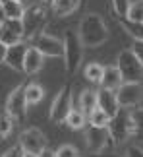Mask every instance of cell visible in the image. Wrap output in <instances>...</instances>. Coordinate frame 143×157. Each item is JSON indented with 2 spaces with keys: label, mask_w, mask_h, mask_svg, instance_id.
<instances>
[{
  "label": "cell",
  "mask_w": 143,
  "mask_h": 157,
  "mask_svg": "<svg viewBox=\"0 0 143 157\" xmlns=\"http://www.w3.org/2000/svg\"><path fill=\"white\" fill-rule=\"evenodd\" d=\"M77 35H79L83 47H89V49H95V47H101L106 43L108 39V29H106L105 20L95 12H89L81 17L79 27H77Z\"/></svg>",
  "instance_id": "cell-1"
},
{
  "label": "cell",
  "mask_w": 143,
  "mask_h": 157,
  "mask_svg": "<svg viewBox=\"0 0 143 157\" xmlns=\"http://www.w3.org/2000/svg\"><path fill=\"white\" fill-rule=\"evenodd\" d=\"M64 70L66 74L72 76L79 70L81 60H83V43L79 39L75 29H66L64 31Z\"/></svg>",
  "instance_id": "cell-2"
},
{
  "label": "cell",
  "mask_w": 143,
  "mask_h": 157,
  "mask_svg": "<svg viewBox=\"0 0 143 157\" xmlns=\"http://www.w3.org/2000/svg\"><path fill=\"white\" fill-rule=\"evenodd\" d=\"M21 20H23V39L33 41L46 25V10L43 6L33 4L25 8V14H23Z\"/></svg>",
  "instance_id": "cell-3"
},
{
  "label": "cell",
  "mask_w": 143,
  "mask_h": 157,
  "mask_svg": "<svg viewBox=\"0 0 143 157\" xmlns=\"http://www.w3.org/2000/svg\"><path fill=\"white\" fill-rule=\"evenodd\" d=\"M108 134L114 142V146H122L124 142L132 136V118H130V109H124L120 107V111L116 113V117L110 118L108 122Z\"/></svg>",
  "instance_id": "cell-4"
},
{
  "label": "cell",
  "mask_w": 143,
  "mask_h": 157,
  "mask_svg": "<svg viewBox=\"0 0 143 157\" xmlns=\"http://www.w3.org/2000/svg\"><path fill=\"white\" fill-rule=\"evenodd\" d=\"M116 66L122 72L124 82H139L143 76V64L139 62V58L134 54L132 49L120 51V54L116 58Z\"/></svg>",
  "instance_id": "cell-5"
},
{
  "label": "cell",
  "mask_w": 143,
  "mask_h": 157,
  "mask_svg": "<svg viewBox=\"0 0 143 157\" xmlns=\"http://www.w3.org/2000/svg\"><path fill=\"white\" fill-rule=\"evenodd\" d=\"M72 111V89L68 86H64L58 95L52 99V105H50V111H49V118L52 122L60 124L66 120V117Z\"/></svg>",
  "instance_id": "cell-6"
},
{
  "label": "cell",
  "mask_w": 143,
  "mask_h": 157,
  "mask_svg": "<svg viewBox=\"0 0 143 157\" xmlns=\"http://www.w3.org/2000/svg\"><path fill=\"white\" fill-rule=\"evenodd\" d=\"M116 97H118L120 107L132 109V107L141 103V99H143V86L139 82H124L120 86V89L116 91Z\"/></svg>",
  "instance_id": "cell-7"
},
{
  "label": "cell",
  "mask_w": 143,
  "mask_h": 157,
  "mask_svg": "<svg viewBox=\"0 0 143 157\" xmlns=\"http://www.w3.org/2000/svg\"><path fill=\"white\" fill-rule=\"evenodd\" d=\"M20 144L23 146L25 153H31V155H41L43 149H46V138L39 128L23 130L20 136Z\"/></svg>",
  "instance_id": "cell-8"
},
{
  "label": "cell",
  "mask_w": 143,
  "mask_h": 157,
  "mask_svg": "<svg viewBox=\"0 0 143 157\" xmlns=\"http://www.w3.org/2000/svg\"><path fill=\"white\" fill-rule=\"evenodd\" d=\"M27 99H25V87L23 86H17L14 91L8 95V101H6V109L8 113L14 117V120L21 122L23 118L27 117Z\"/></svg>",
  "instance_id": "cell-9"
},
{
  "label": "cell",
  "mask_w": 143,
  "mask_h": 157,
  "mask_svg": "<svg viewBox=\"0 0 143 157\" xmlns=\"http://www.w3.org/2000/svg\"><path fill=\"white\" fill-rule=\"evenodd\" d=\"M108 128L106 126H93L89 124V128L85 130V146L89 149V153H101L106 146V142H108Z\"/></svg>",
  "instance_id": "cell-10"
},
{
  "label": "cell",
  "mask_w": 143,
  "mask_h": 157,
  "mask_svg": "<svg viewBox=\"0 0 143 157\" xmlns=\"http://www.w3.org/2000/svg\"><path fill=\"white\" fill-rule=\"evenodd\" d=\"M0 41L4 45H17L23 41V20H2L0 23Z\"/></svg>",
  "instance_id": "cell-11"
},
{
  "label": "cell",
  "mask_w": 143,
  "mask_h": 157,
  "mask_svg": "<svg viewBox=\"0 0 143 157\" xmlns=\"http://www.w3.org/2000/svg\"><path fill=\"white\" fill-rule=\"evenodd\" d=\"M33 47H37L45 56H64V41L52 37V35L39 33L33 39Z\"/></svg>",
  "instance_id": "cell-12"
},
{
  "label": "cell",
  "mask_w": 143,
  "mask_h": 157,
  "mask_svg": "<svg viewBox=\"0 0 143 157\" xmlns=\"http://www.w3.org/2000/svg\"><path fill=\"white\" fill-rule=\"evenodd\" d=\"M97 105L99 109L108 114V117H116V113L120 111V103H118V97H116V91H110L106 87H101L97 91Z\"/></svg>",
  "instance_id": "cell-13"
},
{
  "label": "cell",
  "mask_w": 143,
  "mask_h": 157,
  "mask_svg": "<svg viewBox=\"0 0 143 157\" xmlns=\"http://www.w3.org/2000/svg\"><path fill=\"white\" fill-rule=\"evenodd\" d=\"M25 52H27V47L21 43L17 45H10L8 47V52H6V60L4 62L10 66L12 70L16 72H23V60H25Z\"/></svg>",
  "instance_id": "cell-14"
},
{
  "label": "cell",
  "mask_w": 143,
  "mask_h": 157,
  "mask_svg": "<svg viewBox=\"0 0 143 157\" xmlns=\"http://www.w3.org/2000/svg\"><path fill=\"white\" fill-rule=\"evenodd\" d=\"M43 62H45V54L41 52L37 47H27V52H25V60H23V72L27 76H33L43 68Z\"/></svg>",
  "instance_id": "cell-15"
},
{
  "label": "cell",
  "mask_w": 143,
  "mask_h": 157,
  "mask_svg": "<svg viewBox=\"0 0 143 157\" xmlns=\"http://www.w3.org/2000/svg\"><path fill=\"white\" fill-rule=\"evenodd\" d=\"M124 83V78H122V72L116 64H108L105 66V74H103V80H101V87H106L110 91H118L120 86Z\"/></svg>",
  "instance_id": "cell-16"
},
{
  "label": "cell",
  "mask_w": 143,
  "mask_h": 157,
  "mask_svg": "<svg viewBox=\"0 0 143 157\" xmlns=\"http://www.w3.org/2000/svg\"><path fill=\"white\" fill-rule=\"evenodd\" d=\"M0 6H2L4 20H21L25 14V8L20 0H0Z\"/></svg>",
  "instance_id": "cell-17"
},
{
  "label": "cell",
  "mask_w": 143,
  "mask_h": 157,
  "mask_svg": "<svg viewBox=\"0 0 143 157\" xmlns=\"http://www.w3.org/2000/svg\"><path fill=\"white\" fill-rule=\"evenodd\" d=\"M97 107H99L97 105V91L95 89H83L79 95V109L89 117Z\"/></svg>",
  "instance_id": "cell-18"
},
{
  "label": "cell",
  "mask_w": 143,
  "mask_h": 157,
  "mask_svg": "<svg viewBox=\"0 0 143 157\" xmlns=\"http://www.w3.org/2000/svg\"><path fill=\"white\" fill-rule=\"evenodd\" d=\"M81 0H52V10L56 12V16H70L79 8Z\"/></svg>",
  "instance_id": "cell-19"
},
{
  "label": "cell",
  "mask_w": 143,
  "mask_h": 157,
  "mask_svg": "<svg viewBox=\"0 0 143 157\" xmlns=\"http://www.w3.org/2000/svg\"><path fill=\"white\" fill-rule=\"evenodd\" d=\"M130 118H132V136L143 140V109H132L130 111Z\"/></svg>",
  "instance_id": "cell-20"
},
{
  "label": "cell",
  "mask_w": 143,
  "mask_h": 157,
  "mask_svg": "<svg viewBox=\"0 0 143 157\" xmlns=\"http://www.w3.org/2000/svg\"><path fill=\"white\" fill-rule=\"evenodd\" d=\"M85 117H87V114L83 113L81 109H72L64 122H66L72 130H81L83 126H85Z\"/></svg>",
  "instance_id": "cell-21"
},
{
  "label": "cell",
  "mask_w": 143,
  "mask_h": 157,
  "mask_svg": "<svg viewBox=\"0 0 143 157\" xmlns=\"http://www.w3.org/2000/svg\"><path fill=\"white\" fill-rule=\"evenodd\" d=\"M45 97V89L39 86V83H29V86H25V99L29 105H37L41 103Z\"/></svg>",
  "instance_id": "cell-22"
},
{
  "label": "cell",
  "mask_w": 143,
  "mask_h": 157,
  "mask_svg": "<svg viewBox=\"0 0 143 157\" xmlns=\"http://www.w3.org/2000/svg\"><path fill=\"white\" fill-rule=\"evenodd\" d=\"M12 126H14V117L8 113V109H0V140L10 136Z\"/></svg>",
  "instance_id": "cell-23"
},
{
  "label": "cell",
  "mask_w": 143,
  "mask_h": 157,
  "mask_svg": "<svg viewBox=\"0 0 143 157\" xmlns=\"http://www.w3.org/2000/svg\"><path fill=\"white\" fill-rule=\"evenodd\" d=\"M103 74H105V66L99 64V62H91V64L85 66V78L93 83H101Z\"/></svg>",
  "instance_id": "cell-24"
},
{
  "label": "cell",
  "mask_w": 143,
  "mask_h": 157,
  "mask_svg": "<svg viewBox=\"0 0 143 157\" xmlns=\"http://www.w3.org/2000/svg\"><path fill=\"white\" fill-rule=\"evenodd\" d=\"M124 20L132 21V23H143V0H138V2H132L128 14Z\"/></svg>",
  "instance_id": "cell-25"
},
{
  "label": "cell",
  "mask_w": 143,
  "mask_h": 157,
  "mask_svg": "<svg viewBox=\"0 0 143 157\" xmlns=\"http://www.w3.org/2000/svg\"><path fill=\"white\" fill-rule=\"evenodd\" d=\"M108 122H110V117L99 107L89 114V124H93V126H108Z\"/></svg>",
  "instance_id": "cell-26"
},
{
  "label": "cell",
  "mask_w": 143,
  "mask_h": 157,
  "mask_svg": "<svg viewBox=\"0 0 143 157\" xmlns=\"http://www.w3.org/2000/svg\"><path fill=\"white\" fill-rule=\"evenodd\" d=\"M130 6H132L130 0H112V8H114L116 17H126Z\"/></svg>",
  "instance_id": "cell-27"
},
{
  "label": "cell",
  "mask_w": 143,
  "mask_h": 157,
  "mask_svg": "<svg viewBox=\"0 0 143 157\" xmlns=\"http://www.w3.org/2000/svg\"><path fill=\"white\" fill-rule=\"evenodd\" d=\"M124 27H128V31L134 35V39H143V23H132V21H124Z\"/></svg>",
  "instance_id": "cell-28"
},
{
  "label": "cell",
  "mask_w": 143,
  "mask_h": 157,
  "mask_svg": "<svg viewBox=\"0 0 143 157\" xmlns=\"http://www.w3.org/2000/svg\"><path fill=\"white\" fill-rule=\"evenodd\" d=\"M56 157H79L77 155V149L74 146H70V144H64L56 149Z\"/></svg>",
  "instance_id": "cell-29"
},
{
  "label": "cell",
  "mask_w": 143,
  "mask_h": 157,
  "mask_svg": "<svg viewBox=\"0 0 143 157\" xmlns=\"http://www.w3.org/2000/svg\"><path fill=\"white\" fill-rule=\"evenodd\" d=\"M132 51L134 54L139 58V62L143 64V39H134V43H132Z\"/></svg>",
  "instance_id": "cell-30"
},
{
  "label": "cell",
  "mask_w": 143,
  "mask_h": 157,
  "mask_svg": "<svg viewBox=\"0 0 143 157\" xmlns=\"http://www.w3.org/2000/svg\"><path fill=\"white\" fill-rule=\"evenodd\" d=\"M4 157H25V149H23L21 144H17V146L10 147L8 151L4 153Z\"/></svg>",
  "instance_id": "cell-31"
},
{
  "label": "cell",
  "mask_w": 143,
  "mask_h": 157,
  "mask_svg": "<svg viewBox=\"0 0 143 157\" xmlns=\"http://www.w3.org/2000/svg\"><path fill=\"white\" fill-rule=\"evenodd\" d=\"M126 157H143V147L139 146H132L126 151Z\"/></svg>",
  "instance_id": "cell-32"
},
{
  "label": "cell",
  "mask_w": 143,
  "mask_h": 157,
  "mask_svg": "<svg viewBox=\"0 0 143 157\" xmlns=\"http://www.w3.org/2000/svg\"><path fill=\"white\" fill-rule=\"evenodd\" d=\"M6 52H8V45H4L2 41H0V62L6 60Z\"/></svg>",
  "instance_id": "cell-33"
},
{
  "label": "cell",
  "mask_w": 143,
  "mask_h": 157,
  "mask_svg": "<svg viewBox=\"0 0 143 157\" xmlns=\"http://www.w3.org/2000/svg\"><path fill=\"white\" fill-rule=\"evenodd\" d=\"M39 157H56V151H50V149H43V153Z\"/></svg>",
  "instance_id": "cell-34"
},
{
  "label": "cell",
  "mask_w": 143,
  "mask_h": 157,
  "mask_svg": "<svg viewBox=\"0 0 143 157\" xmlns=\"http://www.w3.org/2000/svg\"><path fill=\"white\" fill-rule=\"evenodd\" d=\"M95 157H122V155H116V153H97Z\"/></svg>",
  "instance_id": "cell-35"
},
{
  "label": "cell",
  "mask_w": 143,
  "mask_h": 157,
  "mask_svg": "<svg viewBox=\"0 0 143 157\" xmlns=\"http://www.w3.org/2000/svg\"><path fill=\"white\" fill-rule=\"evenodd\" d=\"M25 157H39V155H31V153H25Z\"/></svg>",
  "instance_id": "cell-36"
},
{
  "label": "cell",
  "mask_w": 143,
  "mask_h": 157,
  "mask_svg": "<svg viewBox=\"0 0 143 157\" xmlns=\"http://www.w3.org/2000/svg\"><path fill=\"white\" fill-rule=\"evenodd\" d=\"M0 16H2V17H4V14H2V6H0Z\"/></svg>",
  "instance_id": "cell-37"
},
{
  "label": "cell",
  "mask_w": 143,
  "mask_h": 157,
  "mask_svg": "<svg viewBox=\"0 0 143 157\" xmlns=\"http://www.w3.org/2000/svg\"><path fill=\"white\" fill-rule=\"evenodd\" d=\"M0 157H4V155H2V153H0Z\"/></svg>",
  "instance_id": "cell-38"
},
{
  "label": "cell",
  "mask_w": 143,
  "mask_h": 157,
  "mask_svg": "<svg viewBox=\"0 0 143 157\" xmlns=\"http://www.w3.org/2000/svg\"><path fill=\"white\" fill-rule=\"evenodd\" d=\"M0 23H2V20H0Z\"/></svg>",
  "instance_id": "cell-39"
},
{
  "label": "cell",
  "mask_w": 143,
  "mask_h": 157,
  "mask_svg": "<svg viewBox=\"0 0 143 157\" xmlns=\"http://www.w3.org/2000/svg\"><path fill=\"white\" fill-rule=\"evenodd\" d=\"M20 2H21V0H20Z\"/></svg>",
  "instance_id": "cell-40"
}]
</instances>
